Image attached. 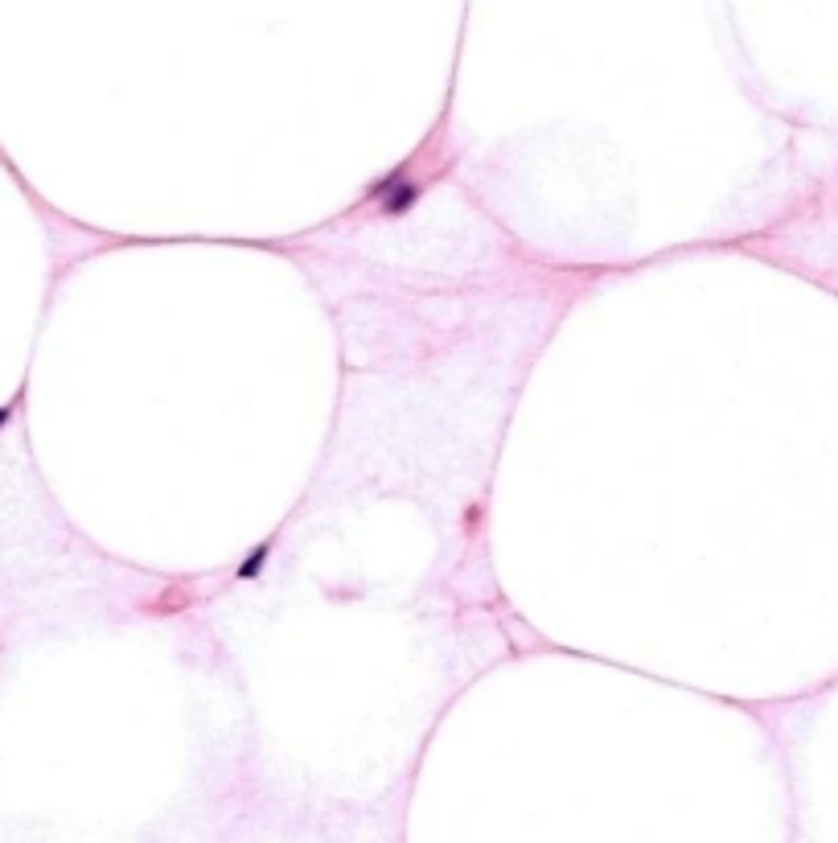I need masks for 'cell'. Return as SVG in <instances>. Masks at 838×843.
<instances>
[{
    "instance_id": "6da1fadb",
    "label": "cell",
    "mask_w": 838,
    "mask_h": 843,
    "mask_svg": "<svg viewBox=\"0 0 838 843\" xmlns=\"http://www.w3.org/2000/svg\"><path fill=\"white\" fill-rule=\"evenodd\" d=\"M267 551H272V547L260 544V551H255V556H247V560H243V568H239V577H243V580H255V577H260V572H264Z\"/></svg>"
},
{
    "instance_id": "7a4b0ae2",
    "label": "cell",
    "mask_w": 838,
    "mask_h": 843,
    "mask_svg": "<svg viewBox=\"0 0 838 843\" xmlns=\"http://www.w3.org/2000/svg\"><path fill=\"white\" fill-rule=\"evenodd\" d=\"M9 416H13V407H0V428L9 424Z\"/></svg>"
}]
</instances>
